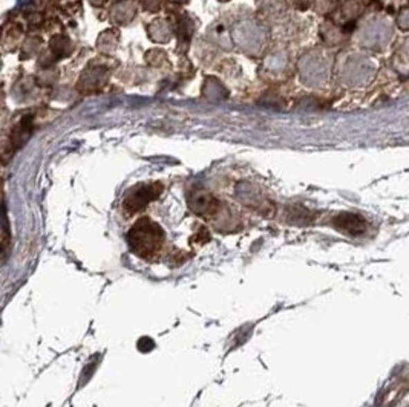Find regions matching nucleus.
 Masks as SVG:
<instances>
[{"label":"nucleus","instance_id":"nucleus-1","mask_svg":"<svg viewBox=\"0 0 409 407\" xmlns=\"http://www.w3.org/2000/svg\"><path fill=\"white\" fill-rule=\"evenodd\" d=\"M128 240L132 253L140 259L157 261L164 247V233L158 224L144 218L131 228Z\"/></svg>","mask_w":409,"mask_h":407},{"label":"nucleus","instance_id":"nucleus-2","mask_svg":"<svg viewBox=\"0 0 409 407\" xmlns=\"http://www.w3.org/2000/svg\"><path fill=\"white\" fill-rule=\"evenodd\" d=\"M158 195V185H149V187H144V189H140L137 190L133 195L128 196L124 202V207L128 209L129 211H138L140 209H143V207L152 201V199Z\"/></svg>","mask_w":409,"mask_h":407},{"label":"nucleus","instance_id":"nucleus-3","mask_svg":"<svg viewBox=\"0 0 409 407\" xmlns=\"http://www.w3.org/2000/svg\"><path fill=\"white\" fill-rule=\"evenodd\" d=\"M336 227H339L342 231H348V233H362L365 224L363 220L354 216V214H341L339 218L334 220Z\"/></svg>","mask_w":409,"mask_h":407}]
</instances>
